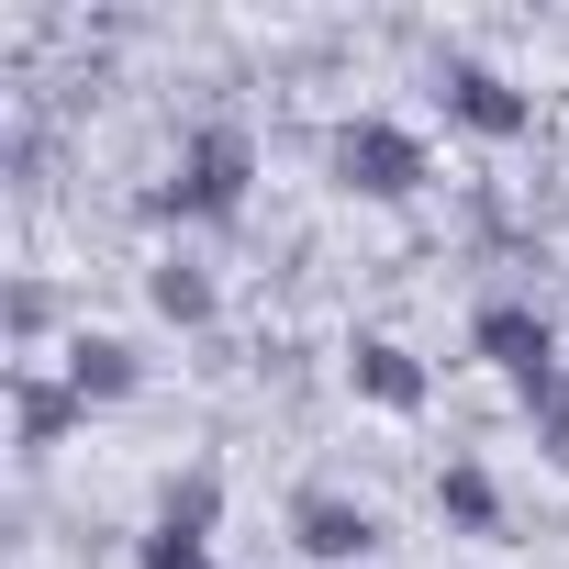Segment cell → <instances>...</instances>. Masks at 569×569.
I'll use <instances>...</instances> for the list:
<instances>
[{"instance_id": "1", "label": "cell", "mask_w": 569, "mask_h": 569, "mask_svg": "<svg viewBox=\"0 0 569 569\" xmlns=\"http://www.w3.org/2000/svg\"><path fill=\"white\" fill-rule=\"evenodd\" d=\"M246 190H257V134L246 123H190L168 179L146 190V223H234Z\"/></svg>"}, {"instance_id": "2", "label": "cell", "mask_w": 569, "mask_h": 569, "mask_svg": "<svg viewBox=\"0 0 569 569\" xmlns=\"http://www.w3.org/2000/svg\"><path fill=\"white\" fill-rule=\"evenodd\" d=\"M325 179H336L347 201H413V190L436 179V146H425L413 123H391V112H347V123L325 134Z\"/></svg>"}, {"instance_id": "3", "label": "cell", "mask_w": 569, "mask_h": 569, "mask_svg": "<svg viewBox=\"0 0 569 569\" xmlns=\"http://www.w3.org/2000/svg\"><path fill=\"white\" fill-rule=\"evenodd\" d=\"M436 101H447V123L480 134V146H525V134H536V90H525L513 68H491V57H436Z\"/></svg>"}, {"instance_id": "4", "label": "cell", "mask_w": 569, "mask_h": 569, "mask_svg": "<svg viewBox=\"0 0 569 569\" xmlns=\"http://www.w3.org/2000/svg\"><path fill=\"white\" fill-rule=\"evenodd\" d=\"M469 358H480L491 380H513V402H536L547 380H569V369H558V325H547L536 302H513V291L469 313Z\"/></svg>"}, {"instance_id": "5", "label": "cell", "mask_w": 569, "mask_h": 569, "mask_svg": "<svg viewBox=\"0 0 569 569\" xmlns=\"http://www.w3.org/2000/svg\"><path fill=\"white\" fill-rule=\"evenodd\" d=\"M212 525H223V469H179L157 491V525H146L134 569H212Z\"/></svg>"}, {"instance_id": "6", "label": "cell", "mask_w": 569, "mask_h": 569, "mask_svg": "<svg viewBox=\"0 0 569 569\" xmlns=\"http://www.w3.org/2000/svg\"><path fill=\"white\" fill-rule=\"evenodd\" d=\"M291 547H302L313 569H369V558H380V513H369L358 491H336V480H302V491H291Z\"/></svg>"}, {"instance_id": "7", "label": "cell", "mask_w": 569, "mask_h": 569, "mask_svg": "<svg viewBox=\"0 0 569 569\" xmlns=\"http://www.w3.org/2000/svg\"><path fill=\"white\" fill-rule=\"evenodd\" d=\"M57 380H68L90 413H112V402H134V391H146V358H134V336H101V325H79V336L57 347Z\"/></svg>"}, {"instance_id": "8", "label": "cell", "mask_w": 569, "mask_h": 569, "mask_svg": "<svg viewBox=\"0 0 569 569\" xmlns=\"http://www.w3.org/2000/svg\"><path fill=\"white\" fill-rule=\"evenodd\" d=\"M347 391H358L369 413H425V402H436V369H425L402 336H358V347H347Z\"/></svg>"}, {"instance_id": "9", "label": "cell", "mask_w": 569, "mask_h": 569, "mask_svg": "<svg viewBox=\"0 0 569 569\" xmlns=\"http://www.w3.org/2000/svg\"><path fill=\"white\" fill-rule=\"evenodd\" d=\"M79 425H90V402H79V391H68L57 369L12 358V447H23V458H57V447H68Z\"/></svg>"}, {"instance_id": "10", "label": "cell", "mask_w": 569, "mask_h": 569, "mask_svg": "<svg viewBox=\"0 0 569 569\" xmlns=\"http://www.w3.org/2000/svg\"><path fill=\"white\" fill-rule=\"evenodd\" d=\"M146 302H157V325H179V336H201V325L223 313V279H212L201 257H157V268H146Z\"/></svg>"}, {"instance_id": "11", "label": "cell", "mask_w": 569, "mask_h": 569, "mask_svg": "<svg viewBox=\"0 0 569 569\" xmlns=\"http://www.w3.org/2000/svg\"><path fill=\"white\" fill-rule=\"evenodd\" d=\"M436 513H447V536H480V547H491V536H502V480H491L480 458H447V469H436Z\"/></svg>"}, {"instance_id": "12", "label": "cell", "mask_w": 569, "mask_h": 569, "mask_svg": "<svg viewBox=\"0 0 569 569\" xmlns=\"http://www.w3.org/2000/svg\"><path fill=\"white\" fill-rule=\"evenodd\" d=\"M525 425H536V458H547V469L569 480V380H547V391L525 402Z\"/></svg>"}, {"instance_id": "13", "label": "cell", "mask_w": 569, "mask_h": 569, "mask_svg": "<svg viewBox=\"0 0 569 569\" xmlns=\"http://www.w3.org/2000/svg\"><path fill=\"white\" fill-rule=\"evenodd\" d=\"M57 325V291H46V279H12V302H0V336H12V347H34Z\"/></svg>"}]
</instances>
